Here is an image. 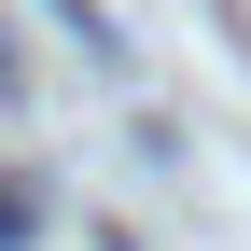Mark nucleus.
Here are the masks:
<instances>
[{
    "label": "nucleus",
    "mask_w": 251,
    "mask_h": 251,
    "mask_svg": "<svg viewBox=\"0 0 251 251\" xmlns=\"http://www.w3.org/2000/svg\"><path fill=\"white\" fill-rule=\"evenodd\" d=\"M28 237H42V209H28V196H14V168H0V251H28Z\"/></svg>",
    "instance_id": "nucleus-1"
}]
</instances>
